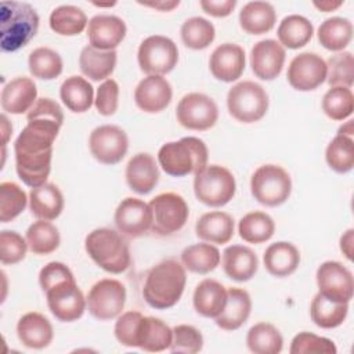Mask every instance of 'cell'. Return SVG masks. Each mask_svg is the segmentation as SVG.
<instances>
[{
	"mask_svg": "<svg viewBox=\"0 0 354 354\" xmlns=\"http://www.w3.org/2000/svg\"><path fill=\"white\" fill-rule=\"evenodd\" d=\"M209 151L206 144L198 137H183L160 147L158 162L163 171L171 177L196 174L207 166Z\"/></svg>",
	"mask_w": 354,
	"mask_h": 354,
	"instance_id": "3957f363",
	"label": "cell"
},
{
	"mask_svg": "<svg viewBox=\"0 0 354 354\" xmlns=\"http://www.w3.org/2000/svg\"><path fill=\"white\" fill-rule=\"evenodd\" d=\"M115 225L127 238H140L151 231L152 210L148 203L138 198H124L115 210Z\"/></svg>",
	"mask_w": 354,
	"mask_h": 354,
	"instance_id": "2e32d148",
	"label": "cell"
},
{
	"mask_svg": "<svg viewBox=\"0 0 354 354\" xmlns=\"http://www.w3.org/2000/svg\"><path fill=\"white\" fill-rule=\"evenodd\" d=\"M88 313L100 319L108 321L119 317L126 303L124 285L112 278H104L95 282L86 299Z\"/></svg>",
	"mask_w": 354,
	"mask_h": 354,
	"instance_id": "30bf717a",
	"label": "cell"
},
{
	"mask_svg": "<svg viewBox=\"0 0 354 354\" xmlns=\"http://www.w3.org/2000/svg\"><path fill=\"white\" fill-rule=\"evenodd\" d=\"M321 46L330 51H342L353 39V24L343 17H332L325 19L317 32Z\"/></svg>",
	"mask_w": 354,
	"mask_h": 354,
	"instance_id": "d590c367",
	"label": "cell"
},
{
	"mask_svg": "<svg viewBox=\"0 0 354 354\" xmlns=\"http://www.w3.org/2000/svg\"><path fill=\"white\" fill-rule=\"evenodd\" d=\"M118 54L115 50L102 51L93 46H86L79 55V66L84 76L94 82L106 80L115 71Z\"/></svg>",
	"mask_w": 354,
	"mask_h": 354,
	"instance_id": "4dcf8cb0",
	"label": "cell"
},
{
	"mask_svg": "<svg viewBox=\"0 0 354 354\" xmlns=\"http://www.w3.org/2000/svg\"><path fill=\"white\" fill-rule=\"evenodd\" d=\"M275 223L264 212L246 213L238 224L239 236L248 243H263L274 235Z\"/></svg>",
	"mask_w": 354,
	"mask_h": 354,
	"instance_id": "ab89813d",
	"label": "cell"
},
{
	"mask_svg": "<svg viewBox=\"0 0 354 354\" xmlns=\"http://www.w3.org/2000/svg\"><path fill=\"white\" fill-rule=\"evenodd\" d=\"M39 15L36 10L24 1L0 3V47L4 53H12L25 47L37 33Z\"/></svg>",
	"mask_w": 354,
	"mask_h": 354,
	"instance_id": "7a4b0ae2",
	"label": "cell"
},
{
	"mask_svg": "<svg viewBox=\"0 0 354 354\" xmlns=\"http://www.w3.org/2000/svg\"><path fill=\"white\" fill-rule=\"evenodd\" d=\"M290 354H308V353H322V354H336L337 348L335 343L324 336H318L310 332L297 333L290 343Z\"/></svg>",
	"mask_w": 354,
	"mask_h": 354,
	"instance_id": "c3c4849f",
	"label": "cell"
},
{
	"mask_svg": "<svg viewBox=\"0 0 354 354\" xmlns=\"http://www.w3.org/2000/svg\"><path fill=\"white\" fill-rule=\"evenodd\" d=\"M144 315L140 311H126L115 322L113 333L116 340L124 347H137V326Z\"/></svg>",
	"mask_w": 354,
	"mask_h": 354,
	"instance_id": "816d5d0a",
	"label": "cell"
},
{
	"mask_svg": "<svg viewBox=\"0 0 354 354\" xmlns=\"http://www.w3.org/2000/svg\"><path fill=\"white\" fill-rule=\"evenodd\" d=\"M88 148L95 160L112 166L119 163L127 153L129 137L119 126L102 124L90 133Z\"/></svg>",
	"mask_w": 354,
	"mask_h": 354,
	"instance_id": "7c38bea8",
	"label": "cell"
},
{
	"mask_svg": "<svg viewBox=\"0 0 354 354\" xmlns=\"http://www.w3.org/2000/svg\"><path fill=\"white\" fill-rule=\"evenodd\" d=\"M173 97L171 84L159 75H149L140 80L134 90L136 105L147 113H158L167 108Z\"/></svg>",
	"mask_w": 354,
	"mask_h": 354,
	"instance_id": "d6986e66",
	"label": "cell"
},
{
	"mask_svg": "<svg viewBox=\"0 0 354 354\" xmlns=\"http://www.w3.org/2000/svg\"><path fill=\"white\" fill-rule=\"evenodd\" d=\"M285 48L274 39L257 41L250 50V66L256 77L274 80L279 76L285 62Z\"/></svg>",
	"mask_w": 354,
	"mask_h": 354,
	"instance_id": "e0dca14e",
	"label": "cell"
},
{
	"mask_svg": "<svg viewBox=\"0 0 354 354\" xmlns=\"http://www.w3.org/2000/svg\"><path fill=\"white\" fill-rule=\"evenodd\" d=\"M202 10L216 18L228 17L236 6L235 0H201Z\"/></svg>",
	"mask_w": 354,
	"mask_h": 354,
	"instance_id": "11a10c76",
	"label": "cell"
},
{
	"mask_svg": "<svg viewBox=\"0 0 354 354\" xmlns=\"http://www.w3.org/2000/svg\"><path fill=\"white\" fill-rule=\"evenodd\" d=\"M152 210L151 231L167 236L178 232L187 223L189 209L185 199L176 192H163L156 195L148 203Z\"/></svg>",
	"mask_w": 354,
	"mask_h": 354,
	"instance_id": "ba28073f",
	"label": "cell"
},
{
	"mask_svg": "<svg viewBox=\"0 0 354 354\" xmlns=\"http://www.w3.org/2000/svg\"><path fill=\"white\" fill-rule=\"evenodd\" d=\"M234 174L224 166L207 165L194 178V192L199 202L210 207L227 205L235 195Z\"/></svg>",
	"mask_w": 354,
	"mask_h": 354,
	"instance_id": "5b68a950",
	"label": "cell"
},
{
	"mask_svg": "<svg viewBox=\"0 0 354 354\" xmlns=\"http://www.w3.org/2000/svg\"><path fill=\"white\" fill-rule=\"evenodd\" d=\"M29 209L39 220H55L64 210V195L53 183L35 187L29 192Z\"/></svg>",
	"mask_w": 354,
	"mask_h": 354,
	"instance_id": "83f0119b",
	"label": "cell"
},
{
	"mask_svg": "<svg viewBox=\"0 0 354 354\" xmlns=\"http://www.w3.org/2000/svg\"><path fill=\"white\" fill-rule=\"evenodd\" d=\"M318 290L332 301L348 303L353 299L354 279L351 271L339 261H324L315 274Z\"/></svg>",
	"mask_w": 354,
	"mask_h": 354,
	"instance_id": "5bb4252c",
	"label": "cell"
},
{
	"mask_svg": "<svg viewBox=\"0 0 354 354\" xmlns=\"http://www.w3.org/2000/svg\"><path fill=\"white\" fill-rule=\"evenodd\" d=\"M230 115L242 123L260 120L268 111V94L264 87L252 80L234 84L227 94Z\"/></svg>",
	"mask_w": 354,
	"mask_h": 354,
	"instance_id": "8992f818",
	"label": "cell"
},
{
	"mask_svg": "<svg viewBox=\"0 0 354 354\" xmlns=\"http://www.w3.org/2000/svg\"><path fill=\"white\" fill-rule=\"evenodd\" d=\"M277 22V12L268 1H249L239 11V25L249 35L270 32Z\"/></svg>",
	"mask_w": 354,
	"mask_h": 354,
	"instance_id": "1f68e13d",
	"label": "cell"
},
{
	"mask_svg": "<svg viewBox=\"0 0 354 354\" xmlns=\"http://www.w3.org/2000/svg\"><path fill=\"white\" fill-rule=\"evenodd\" d=\"M220 250L210 243H195L181 252V264L195 274H207L220 264Z\"/></svg>",
	"mask_w": 354,
	"mask_h": 354,
	"instance_id": "8d00e7d4",
	"label": "cell"
},
{
	"mask_svg": "<svg viewBox=\"0 0 354 354\" xmlns=\"http://www.w3.org/2000/svg\"><path fill=\"white\" fill-rule=\"evenodd\" d=\"M185 283V267L176 259H166L148 271L142 296L152 308L166 310L178 303Z\"/></svg>",
	"mask_w": 354,
	"mask_h": 354,
	"instance_id": "6da1fadb",
	"label": "cell"
},
{
	"mask_svg": "<svg viewBox=\"0 0 354 354\" xmlns=\"http://www.w3.org/2000/svg\"><path fill=\"white\" fill-rule=\"evenodd\" d=\"M25 239L35 254H50L58 249L61 242L58 228L47 220H37L30 224Z\"/></svg>",
	"mask_w": 354,
	"mask_h": 354,
	"instance_id": "60d3db41",
	"label": "cell"
},
{
	"mask_svg": "<svg viewBox=\"0 0 354 354\" xmlns=\"http://www.w3.org/2000/svg\"><path fill=\"white\" fill-rule=\"evenodd\" d=\"M325 159L328 166L340 174L348 173L354 167V140L336 134L326 147Z\"/></svg>",
	"mask_w": 354,
	"mask_h": 354,
	"instance_id": "ee69618b",
	"label": "cell"
},
{
	"mask_svg": "<svg viewBox=\"0 0 354 354\" xmlns=\"http://www.w3.org/2000/svg\"><path fill=\"white\" fill-rule=\"evenodd\" d=\"M314 35L313 24L303 15L292 14L285 17L277 29L278 43L285 48L297 50L304 47Z\"/></svg>",
	"mask_w": 354,
	"mask_h": 354,
	"instance_id": "836d02e7",
	"label": "cell"
},
{
	"mask_svg": "<svg viewBox=\"0 0 354 354\" xmlns=\"http://www.w3.org/2000/svg\"><path fill=\"white\" fill-rule=\"evenodd\" d=\"M176 116L183 127L203 131L216 124L218 108L212 97L203 93H188L177 104Z\"/></svg>",
	"mask_w": 354,
	"mask_h": 354,
	"instance_id": "8fae6325",
	"label": "cell"
},
{
	"mask_svg": "<svg viewBox=\"0 0 354 354\" xmlns=\"http://www.w3.org/2000/svg\"><path fill=\"white\" fill-rule=\"evenodd\" d=\"M126 183L140 195L149 194L159 181V169L155 158L148 152L136 153L126 166Z\"/></svg>",
	"mask_w": 354,
	"mask_h": 354,
	"instance_id": "44dd1931",
	"label": "cell"
},
{
	"mask_svg": "<svg viewBox=\"0 0 354 354\" xmlns=\"http://www.w3.org/2000/svg\"><path fill=\"white\" fill-rule=\"evenodd\" d=\"M88 25L84 11L76 6H59L50 14V28L61 36H76Z\"/></svg>",
	"mask_w": 354,
	"mask_h": 354,
	"instance_id": "f35d334b",
	"label": "cell"
},
{
	"mask_svg": "<svg viewBox=\"0 0 354 354\" xmlns=\"http://www.w3.org/2000/svg\"><path fill=\"white\" fill-rule=\"evenodd\" d=\"M322 111L332 120H344L354 111V95L351 88L330 87L322 98Z\"/></svg>",
	"mask_w": 354,
	"mask_h": 354,
	"instance_id": "f6af8a7d",
	"label": "cell"
},
{
	"mask_svg": "<svg viewBox=\"0 0 354 354\" xmlns=\"http://www.w3.org/2000/svg\"><path fill=\"white\" fill-rule=\"evenodd\" d=\"M126 32L124 21L116 15H94L87 25L90 46L102 51L115 50L123 41Z\"/></svg>",
	"mask_w": 354,
	"mask_h": 354,
	"instance_id": "ffe728a7",
	"label": "cell"
},
{
	"mask_svg": "<svg viewBox=\"0 0 354 354\" xmlns=\"http://www.w3.org/2000/svg\"><path fill=\"white\" fill-rule=\"evenodd\" d=\"M59 97L69 111L83 113L87 112L94 102V88L84 77L69 76L61 84Z\"/></svg>",
	"mask_w": 354,
	"mask_h": 354,
	"instance_id": "d6a6232c",
	"label": "cell"
},
{
	"mask_svg": "<svg viewBox=\"0 0 354 354\" xmlns=\"http://www.w3.org/2000/svg\"><path fill=\"white\" fill-rule=\"evenodd\" d=\"M12 131V126L8 123V119L6 115H1V133H3V145L8 141L10 133Z\"/></svg>",
	"mask_w": 354,
	"mask_h": 354,
	"instance_id": "91938a15",
	"label": "cell"
},
{
	"mask_svg": "<svg viewBox=\"0 0 354 354\" xmlns=\"http://www.w3.org/2000/svg\"><path fill=\"white\" fill-rule=\"evenodd\" d=\"M337 134H342V136H346V137H351V138H353V134H354V122H353V120L346 122L343 126L339 127Z\"/></svg>",
	"mask_w": 354,
	"mask_h": 354,
	"instance_id": "94428289",
	"label": "cell"
},
{
	"mask_svg": "<svg viewBox=\"0 0 354 354\" xmlns=\"http://www.w3.org/2000/svg\"><path fill=\"white\" fill-rule=\"evenodd\" d=\"M28 242L24 239L17 231L3 230L0 232V260L1 264H17L21 260H24L26 250H28Z\"/></svg>",
	"mask_w": 354,
	"mask_h": 354,
	"instance_id": "f907efd6",
	"label": "cell"
},
{
	"mask_svg": "<svg viewBox=\"0 0 354 354\" xmlns=\"http://www.w3.org/2000/svg\"><path fill=\"white\" fill-rule=\"evenodd\" d=\"M203 347L202 333L192 325H177L173 328V340L170 344L171 353L196 354Z\"/></svg>",
	"mask_w": 354,
	"mask_h": 354,
	"instance_id": "681fc988",
	"label": "cell"
},
{
	"mask_svg": "<svg viewBox=\"0 0 354 354\" xmlns=\"http://www.w3.org/2000/svg\"><path fill=\"white\" fill-rule=\"evenodd\" d=\"M119 104V84L113 79L104 80L97 88L94 105L100 115L111 116L118 111Z\"/></svg>",
	"mask_w": 354,
	"mask_h": 354,
	"instance_id": "f5cc1de1",
	"label": "cell"
},
{
	"mask_svg": "<svg viewBox=\"0 0 354 354\" xmlns=\"http://www.w3.org/2000/svg\"><path fill=\"white\" fill-rule=\"evenodd\" d=\"M180 35L185 47L191 50H203L213 43L216 29L206 18L191 17L183 22Z\"/></svg>",
	"mask_w": 354,
	"mask_h": 354,
	"instance_id": "b9f144b4",
	"label": "cell"
},
{
	"mask_svg": "<svg viewBox=\"0 0 354 354\" xmlns=\"http://www.w3.org/2000/svg\"><path fill=\"white\" fill-rule=\"evenodd\" d=\"M1 108L3 111L21 115L29 112V109L37 101V88L35 82L26 76H18L10 80L1 90Z\"/></svg>",
	"mask_w": 354,
	"mask_h": 354,
	"instance_id": "7402d4cb",
	"label": "cell"
},
{
	"mask_svg": "<svg viewBox=\"0 0 354 354\" xmlns=\"http://www.w3.org/2000/svg\"><path fill=\"white\" fill-rule=\"evenodd\" d=\"M46 297L48 310L58 321L62 322L77 321L87 307L83 292L75 279L57 283L46 292Z\"/></svg>",
	"mask_w": 354,
	"mask_h": 354,
	"instance_id": "4fadbf2b",
	"label": "cell"
},
{
	"mask_svg": "<svg viewBox=\"0 0 354 354\" xmlns=\"http://www.w3.org/2000/svg\"><path fill=\"white\" fill-rule=\"evenodd\" d=\"M263 261H264L266 270L271 275L277 278H283V277H289L297 270L300 264V253L293 243L279 241V242L271 243L266 249Z\"/></svg>",
	"mask_w": 354,
	"mask_h": 354,
	"instance_id": "f546056e",
	"label": "cell"
},
{
	"mask_svg": "<svg viewBox=\"0 0 354 354\" xmlns=\"http://www.w3.org/2000/svg\"><path fill=\"white\" fill-rule=\"evenodd\" d=\"M354 230L348 228L340 238V250L342 253L351 261L353 260V250H354Z\"/></svg>",
	"mask_w": 354,
	"mask_h": 354,
	"instance_id": "9f6ffc18",
	"label": "cell"
},
{
	"mask_svg": "<svg viewBox=\"0 0 354 354\" xmlns=\"http://www.w3.org/2000/svg\"><path fill=\"white\" fill-rule=\"evenodd\" d=\"M326 62L315 53L304 51L293 57L288 66V82L297 91H311L326 80Z\"/></svg>",
	"mask_w": 354,
	"mask_h": 354,
	"instance_id": "9a60e30c",
	"label": "cell"
},
{
	"mask_svg": "<svg viewBox=\"0 0 354 354\" xmlns=\"http://www.w3.org/2000/svg\"><path fill=\"white\" fill-rule=\"evenodd\" d=\"M142 6H147V7H152V8H156L159 11H170L173 10L174 7H178L180 1L178 0H173V1H155V3H140Z\"/></svg>",
	"mask_w": 354,
	"mask_h": 354,
	"instance_id": "680465c9",
	"label": "cell"
},
{
	"mask_svg": "<svg viewBox=\"0 0 354 354\" xmlns=\"http://www.w3.org/2000/svg\"><path fill=\"white\" fill-rule=\"evenodd\" d=\"M196 236L205 242L224 245L234 235V218L220 210L202 214L195 224Z\"/></svg>",
	"mask_w": 354,
	"mask_h": 354,
	"instance_id": "f1b7e54d",
	"label": "cell"
},
{
	"mask_svg": "<svg viewBox=\"0 0 354 354\" xmlns=\"http://www.w3.org/2000/svg\"><path fill=\"white\" fill-rule=\"evenodd\" d=\"M194 308L198 314L206 318L218 317L227 303V289L218 281L206 278L201 281L192 296Z\"/></svg>",
	"mask_w": 354,
	"mask_h": 354,
	"instance_id": "484cf974",
	"label": "cell"
},
{
	"mask_svg": "<svg viewBox=\"0 0 354 354\" xmlns=\"http://www.w3.org/2000/svg\"><path fill=\"white\" fill-rule=\"evenodd\" d=\"M246 346L254 354H278L282 350L283 337L272 324L259 322L248 330Z\"/></svg>",
	"mask_w": 354,
	"mask_h": 354,
	"instance_id": "74e56055",
	"label": "cell"
},
{
	"mask_svg": "<svg viewBox=\"0 0 354 354\" xmlns=\"http://www.w3.org/2000/svg\"><path fill=\"white\" fill-rule=\"evenodd\" d=\"M257 267L259 259L248 246L231 245L223 252V270L228 278L236 282H246L252 279Z\"/></svg>",
	"mask_w": 354,
	"mask_h": 354,
	"instance_id": "cb8c5ba5",
	"label": "cell"
},
{
	"mask_svg": "<svg viewBox=\"0 0 354 354\" xmlns=\"http://www.w3.org/2000/svg\"><path fill=\"white\" fill-rule=\"evenodd\" d=\"M253 198L268 207H275L288 201L292 192L289 173L278 165H263L257 167L250 178Z\"/></svg>",
	"mask_w": 354,
	"mask_h": 354,
	"instance_id": "52a82bcc",
	"label": "cell"
},
{
	"mask_svg": "<svg viewBox=\"0 0 354 354\" xmlns=\"http://www.w3.org/2000/svg\"><path fill=\"white\" fill-rule=\"evenodd\" d=\"M343 4L342 0L339 1H333V0H322V1H313V6L315 8H318L322 12H329V11H335L336 8H339Z\"/></svg>",
	"mask_w": 354,
	"mask_h": 354,
	"instance_id": "6f0895ef",
	"label": "cell"
},
{
	"mask_svg": "<svg viewBox=\"0 0 354 354\" xmlns=\"http://www.w3.org/2000/svg\"><path fill=\"white\" fill-rule=\"evenodd\" d=\"M348 314V303H337L326 299L319 292L313 297L310 315L313 322L322 329L340 326Z\"/></svg>",
	"mask_w": 354,
	"mask_h": 354,
	"instance_id": "e575fe53",
	"label": "cell"
},
{
	"mask_svg": "<svg viewBox=\"0 0 354 354\" xmlns=\"http://www.w3.org/2000/svg\"><path fill=\"white\" fill-rule=\"evenodd\" d=\"M95 6H98V7H112V6H115L116 3H108V4H101V3H94Z\"/></svg>",
	"mask_w": 354,
	"mask_h": 354,
	"instance_id": "6125c7cd",
	"label": "cell"
},
{
	"mask_svg": "<svg viewBox=\"0 0 354 354\" xmlns=\"http://www.w3.org/2000/svg\"><path fill=\"white\" fill-rule=\"evenodd\" d=\"M173 329L160 318L142 317L137 326V347L148 353H159L170 348Z\"/></svg>",
	"mask_w": 354,
	"mask_h": 354,
	"instance_id": "d4e9b609",
	"label": "cell"
},
{
	"mask_svg": "<svg viewBox=\"0 0 354 354\" xmlns=\"http://www.w3.org/2000/svg\"><path fill=\"white\" fill-rule=\"evenodd\" d=\"M25 191L12 181L0 184V221L8 223L18 217L26 207Z\"/></svg>",
	"mask_w": 354,
	"mask_h": 354,
	"instance_id": "7dc6e473",
	"label": "cell"
},
{
	"mask_svg": "<svg viewBox=\"0 0 354 354\" xmlns=\"http://www.w3.org/2000/svg\"><path fill=\"white\" fill-rule=\"evenodd\" d=\"M29 72L33 77L41 80H53L62 73L61 55L48 47L35 48L28 58Z\"/></svg>",
	"mask_w": 354,
	"mask_h": 354,
	"instance_id": "7bdbcfd3",
	"label": "cell"
},
{
	"mask_svg": "<svg viewBox=\"0 0 354 354\" xmlns=\"http://www.w3.org/2000/svg\"><path fill=\"white\" fill-rule=\"evenodd\" d=\"M68 279H75V277L69 267L61 261H50L39 272V283L44 293L57 283Z\"/></svg>",
	"mask_w": 354,
	"mask_h": 354,
	"instance_id": "db71d44e",
	"label": "cell"
},
{
	"mask_svg": "<svg viewBox=\"0 0 354 354\" xmlns=\"http://www.w3.org/2000/svg\"><path fill=\"white\" fill-rule=\"evenodd\" d=\"M245 51L235 43H224L213 50L209 58V69L217 80L231 83L238 80L245 71Z\"/></svg>",
	"mask_w": 354,
	"mask_h": 354,
	"instance_id": "ac0fdd59",
	"label": "cell"
},
{
	"mask_svg": "<svg viewBox=\"0 0 354 354\" xmlns=\"http://www.w3.org/2000/svg\"><path fill=\"white\" fill-rule=\"evenodd\" d=\"M137 61L140 69L148 76H163L171 72L178 62L177 44L162 35L148 36L138 47Z\"/></svg>",
	"mask_w": 354,
	"mask_h": 354,
	"instance_id": "9c48e42d",
	"label": "cell"
},
{
	"mask_svg": "<svg viewBox=\"0 0 354 354\" xmlns=\"http://www.w3.org/2000/svg\"><path fill=\"white\" fill-rule=\"evenodd\" d=\"M250 311L252 300L249 293L241 288H230L227 290L225 307L223 313L214 318V322L224 330H236L248 321Z\"/></svg>",
	"mask_w": 354,
	"mask_h": 354,
	"instance_id": "4316f807",
	"label": "cell"
},
{
	"mask_svg": "<svg viewBox=\"0 0 354 354\" xmlns=\"http://www.w3.org/2000/svg\"><path fill=\"white\" fill-rule=\"evenodd\" d=\"M326 80L330 87H353L354 57L350 51L330 55L326 62Z\"/></svg>",
	"mask_w": 354,
	"mask_h": 354,
	"instance_id": "bcb514c9",
	"label": "cell"
},
{
	"mask_svg": "<svg viewBox=\"0 0 354 354\" xmlns=\"http://www.w3.org/2000/svg\"><path fill=\"white\" fill-rule=\"evenodd\" d=\"M84 249L100 268L111 274L124 272L131 263L127 242L111 228H95L88 232Z\"/></svg>",
	"mask_w": 354,
	"mask_h": 354,
	"instance_id": "277c9868",
	"label": "cell"
},
{
	"mask_svg": "<svg viewBox=\"0 0 354 354\" xmlns=\"http://www.w3.org/2000/svg\"><path fill=\"white\" fill-rule=\"evenodd\" d=\"M17 336L19 342L35 350L47 347L54 337L51 322L40 313H26L17 324Z\"/></svg>",
	"mask_w": 354,
	"mask_h": 354,
	"instance_id": "603a6c76",
	"label": "cell"
}]
</instances>
